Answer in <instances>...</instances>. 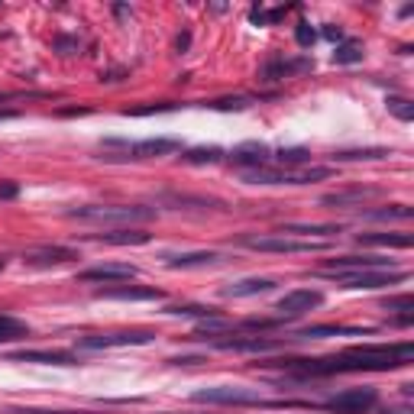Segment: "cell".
<instances>
[{"label":"cell","instance_id":"cell-24","mask_svg":"<svg viewBox=\"0 0 414 414\" xmlns=\"http://www.w3.org/2000/svg\"><path fill=\"white\" fill-rule=\"evenodd\" d=\"M272 159L278 162V169L292 172V169H298V165H304V162H311V153H307V149H301V146H292V149H278Z\"/></svg>","mask_w":414,"mask_h":414},{"label":"cell","instance_id":"cell-11","mask_svg":"<svg viewBox=\"0 0 414 414\" xmlns=\"http://www.w3.org/2000/svg\"><path fill=\"white\" fill-rule=\"evenodd\" d=\"M126 149V159H155V155H169L178 153L182 143L172 136H159V139H143V143H120Z\"/></svg>","mask_w":414,"mask_h":414},{"label":"cell","instance_id":"cell-34","mask_svg":"<svg viewBox=\"0 0 414 414\" xmlns=\"http://www.w3.org/2000/svg\"><path fill=\"white\" fill-rule=\"evenodd\" d=\"M253 104V97H223V100H214L211 107L214 110H243Z\"/></svg>","mask_w":414,"mask_h":414},{"label":"cell","instance_id":"cell-16","mask_svg":"<svg viewBox=\"0 0 414 414\" xmlns=\"http://www.w3.org/2000/svg\"><path fill=\"white\" fill-rule=\"evenodd\" d=\"M372 333V327H343V324H317V327H304L295 337L298 340H321V337H362Z\"/></svg>","mask_w":414,"mask_h":414},{"label":"cell","instance_id":"cell-15","mask_svg":"<svg viewBox=\"0 0 414 414\" xmlns=\"http://www.w3.org/2000/svg\"><path fill=\"white\" fill-rule=\"evenodd\" d=\"M214 346L217 350H237V353H266V350H276L282 343L268 337H223L214 340Z\"/></svg>","mask_w":414,"mask_h":414},{"label":"cell","instance_id":"cell-32","mask_svg":"<svg viewBox=\"0 0 414 414\" xmlns=\"http://www.w3.org/2000/svg\"><path fill=\"white\" fill-rule=\"evenodd\" d=\"M389 114H395L398 120L411 123L414 120V104L411 100H405V97H389Z\"/></svg>","mask_w":414,"mask_h":414},{"label":"cell","instance_id":"cell-22","mask_svg":"<svg viewBox=\"0 0 414 414\" xmlns=\"http://www.w3.org/2000/svg\"><path fill=\"white\" fill-rule=\"evenodd\" d=\"M376 188H350V191H337V194H324V204L330 207H343V204H362L366 198H376Z\"/></svg>","mask_w":414,"mask_h":414},{"label":"cell","instance_id":"cell-43","mask_svg":"<svg viewBox=\"0 0 414 414\" xmlns=\"http://www.w3.org/2000/svg\"><path fill=\"white\" fill-rule=\"evenodd\" d=\"M288 10H292V7H276V10H268V13H266V23H278V20H282Z\"/></svg>","mask_w":414,"mask_h":414},{"label":"cell","instance_id":"cell-42","mask_svg":"<svg viewBox=\"0 0 414 414\" xmlns=\"http://www.w3.org/2000/svg\"><path fill=\"white\" fill-rule=\"evenodd\" d=\"M324 36H327L330 42H343V30H340V26H324Z\"/></svg>","mask_w":414,"mask_h":414},{"label":"cell","instance_id":"cell-2","mask_svg":"<svg viewBox=\"0 0 414 414\" xmlns=\"http://www.w3.org/2000/svg\"><path fill=\"white\" fill-rule=\"evenodd\" d=\"M194 405H266L256 389H243V385H214V389H198L191 395Z\"/></svg>","mask_w":414,"mask_h":414},{"label":"cell","instance_id":"cell-40","mask_svg":"<svg viewBox=\"0 0 414 414\" xmlns=\"http://www.w3.org/2000/svg\"><path fill=\"white\" fill-rule=\"evenodd\" d=\"M13 414H91V411H39V408H20Z\"/></svg>","mask_w":414,"mask_h":414},{"label":"cell","instance_id":"cell-4","mask_svg":"<svg viewBox=\"0 0 414 414\" xmlns=\"http://www.w3.org/2000/svg\"><path fill=\"white\" fill-rule=\"evenodd\" d=\"M153 330H114V333H88L78 337V350H114V346H143L153 343Z\"/></svg>","mask_w":414,"mask_h":414},{"label":"cell","instance_id":"cell-37","mask_svg":"<svg viewBox=\"0 0 414 414\" xmlns=\"http://www.w3.org/2000/svg\"><path fill=\"white\" fill-rule=\"evenodd\" d=\"M55 49H59L61 55H71V52H78V39L75 36H55Z\"/></svg>","mask_w":414,"mask_h":414},{"label":"cell","instance_id":"cell-31","mask_svg":"<svg viewBox=\"0 0 414 414\" xmlns=\"http://www.w3.org/2000/svg\"><path fill=\"white\" fill-rule=\"evenodd\" d=\"M162 201H165V204H175V207H182V204L217 207V204H220V201H214V198H191V194H162Z\"/></svg>","mask_w":414,"mask_h":414},{"label":"cell","instance_id":"cell-6","mask_svg":"<svg viewBox=\"0 0 414 414\" xmlns=\"http://www.w3.org/2000/svg\"><path fill=\"white\" fill-rule=\"evenodd\" d=\"M376 401H379V391L366 385V389L340 391V395L324 401V408H327V411H337V414H362V411H369V408H376Z\"/></svg>","mask_w":414,"mask_h":414},{"label":"cell","instance_id":"cell-8","mask_svg":"<svg viewBox=\"0 0 414 414\" xmlns=\"http://www.w3.org/2000/svg\"><path fill=\"white\" fill-rule=\"evenodd\" d=\"M324 304V295L321 292H311V288H295V292L282 295L276 301V311L278 317H301L307 311H314V307Z\"/></svg>","mask_w":414,"mask_h":414},{"label":"cell","instance_id":"cell-1","mask_svg":"<svg viewBox=\"0 0 414 414\" xmlns=\"http://www.w3.org/2000/svg\"><path fill=\"white\" fill-rule=\"evenodd\" d=\"M69 217L75 220H91V223H146L155 217L153 207H139V204H88L69 211Z\"/></svg>","mask_w":414,"mask_h":414},{"label":"cell","instance_id":"cell-33","mask_svg":"<svg viewBox=\"0 0 414 414\" xmlns=\"http://www.w3.org/2000/svg\"><path fill=\"white\" fill-rule=\"evenodd\" d=\"M314 39H317V32H314V26L307 23V20H301V23L295 26V42H298L301 49H311L314 46Z\"/></svg>","mask_w":414,"mask_h":414},{"label":"cell","instance_id":"cell-20","mask_svg":"<svg viewBox=\"0 0 414 414\" xmlns=\"http://www.w3.org/2000/svg\"><path fill=\"white\" fill-rule=\"evenodd\" d=\"M91 239L97 243H110V246H143L149 243V233L146 230H130V227H123V230H110V233H94Z\"/></svg>","mask_w":414,"mask_h":414},{"label":"cell","instance_id":"cell-30","mask_svg":"<svg viewBox=\"0 0 414 414\" xmlns=\"http://www.w3.org/2000/svg\"><path fill=\"white\" fill-rule=\"evenodd\" d=\"M165 314H175V317H198V321H214L217 311H214V307H201V304H184V307H165Z\"/></svg>","mask_w":414,"mask_h":414},{"label":"cell","instance_id":"cell-18","mask_svg":"<svg viewBox=\"0 0 414 414\" xmlns=\"http://www.w3.org/2000/svg\"><path fill=\"white\" fill-rule=\"evenodd\" d=\"M276 278H239V282L223 288V298H253V295H266L276 288Z\"/></svg>","mask_w":414,"mask_h":414},{"label":"cell","instance_id":"cell-25","mask_svg":"<svg viewBox=\"0 0 414 414\" xmlns=\"http://www.w3.org/2000/svg\"><path fill=\"white\" fill-rule=\"evenodd\" d=\"M30 337V327L23 321H16L10 314H0V343H10V340H26Z\"/></svg>","mask_w":414,"mask_h":414},{"label":"cell","instance_id":"cell-3","mask_svg":"<svg viewBox=\"0 0 414 414\" xmlns=\"http://www.w3.org/2000/svg\"><path fill=\"white\" fill-rule=\"evenodd\" d=\"M321 276H330L340 288H353V292H372V288H389V285H398L408 278V272H398V268H391V272H321Z\"/></svg>","mask_w":414,"mask_h":414},{"label":"cell","instance_id":"cell-5","mask_svg":"<svg viewBox=\"0 0 414 414\" xmlns=\"http://www.w3.org/2000/svg\"><path fill=\"white\" fill-rule=\"evenodd\" d=\"M256 253H321L327 249V239H292V237H246L243 239Z\"/></svg>","mask_w":414,"mask_h":414},{"label":"cell","instance_id":"cell-35","mask_svg":"<svg viewBox=\"0 0 414 414\" xmlns=\"http://www.w3.org/2000/svg\"><path fill=\"white\" fill-rule=\"evenodd\" d=\"M389 311H405V314H414V298L411 295H398V298H389L385 301Z\"/></svg>","mask_w":414,"mask_h":414},{"label":"cell","instance_id":"cell-41","mask_svg":"<svg viewBox=\"0 0 414 414\" xmlns=\"http://www.w3.org/2000/svg\"><path fill=\"white\" fill-rule=\"evenodd\" d=\"M188 46H191V32H178V36H175V49H178V52H188Z\"/></svg>","mask_w":414,"mask_h":414},{"label":"cell","instance_id":"cell-29","mask_svg":"<svg viewBox=\"0 0 414 414\" xmlns=\"http://www.w3.org/2000/svg\"><path fill=\"white\" fill-rule=\"evenodd\" d=\"M362 55H366V49H362V42H340L337 52H333V61L337 65H356V61H362Z\"/></svg>","mask_w":414,"mask_h":414},{"label":"cell","instance_id":"cell-7","mask_svg":"<svg viewBox=\"0 0 414 414\" xmlns=\"http://www.w3.org/2000/svg\"><path fill=\"white\" fill-rule=\"evenodd\" d=\"M395 259H382V256H337L324 266V272H391Z\"/></svg>","mask_w":414,"mask_h":414},{"label":"cell","instance_id":"cell-44","mask_svg":"<svg viewBox=\"0 0 414 414\" xmlns=\"http://www.w3.org/2000/svg\"><path fill=\"white\" fill-rule=\"evenodd\" d=\"M4 266H7V259H4V256H0V272H4Z\"/></svg>","mask_w":414,"mask_h":414},{"label":"cell","instance_id":"cell-23","mask_svg":"<svg viewBox=\"0 0 414 414\" xmlns=\"http://www.w3.org/2000/svg\"><path fill=\"white\" fill-rule=\"evenodd\" d=\"M411 207L408 204H391V207H379V211H362L366 220H382V223H391V220H411Z\"/></svg>","mask_w":414,"mask_h":414},{"label":"cell","instance_id":"cell-14","mask_svg":"<svg viewBox=\"0 0 414 414\" xmlns=\"http://www.w3.org/2000/svg\"><path fill=\"white\" fill-rule=\"evenodd\" d=\"M81 282H110V285H120V282H130L136 278V266H120V262H107V266H94L81 272Z\"/></svg>","mask_w":414,"mask_h":414},{"label":"cell","instance_id":"cell-19","mask_svg":"<svg viewBox=\"0 0 414 414\" xmlns=\"http://www.w3.org/2000/svg\"><path fill=\"white\" fill-rule=\"evenodd\" d=\"M360 246H385V249H411L414 237L411 233H360Z\"/></svg>","mask_w":414,"mask_h":414},{"label":"cell","instance_id":"cell-21","mask_svg":"<svg viewBox=\"0 0 414 414\" xmlns=\"http://www.w3.org/2000/svg\"><path fill=\"white\" fill-rule=\"evenodd\" d=\"M223 256L214 249H201V253H182V256H169L172 268H198V266H217Z\"/></svg>","mask_w":414,"mask_h":414},{"label":"cell","instance_id":"cell-28","mask_svg":"<svg viewBox=\"0 0 414 414\" xmlns=\"http://www.w3.org/2000/svg\"><path fill=\"white\" fill-rule=\"evenodd\" d=\"M389 149L372 146V149H340L333 153V162H369V159H385Z\"/></svg>","mask_w":414,"mask_h":414},{"label":"cell","instance_id":"cell-36","mask_svg":"<svg viewBox=\"0 0 414 414\" xmlns=\"http://www.w3.org/2000/svg\"><path fill=\"white\" fill-rule=\"evenodd\" d=\"M165 110H175V104H153V107H133V110H126V117H149V114H165Z\"/></svg>","mask_w":414,"mask_h":414},{"label":"cell","instance_id":"cell-38","mask_svg":"<svg viewBox=\"0 0 414 414\" xmlns=\"http://www.w3.org/2000/svg\"><path fill=\"white\" fill-rule=\"evenodd\" d=\"M20 194V184L16 182H0V201H13Z\"/></svg>","mask_w":414,"mask_h":414},{"label":"cell","instance_id":"cell-26","mask_svg":"<svg viewBox=\"0 0 414 414\" xmlns=\"http://www.w3.org/2000/svg\"><path fill=\"white\" fill-rule=\"evenodd\" d=\"M282 233H307V237H337V223H288L282 227Z\"/></svg>","mask_w":414,"mask_h":414},{"label":"cell","instance_id":"cell-17","mask_svg":"<svg viewBox=\"0 0 414 414\" xmlns=\"http://www.w3.org/2000/svg\"><path fill=\"white\" fill-rule=\"evenodd\" d=\"M97 298H110V301H162L165 295L159 288H139V285H117V288H104L97 292Z\"/></svg>","mask_w":414,"mask_h":414},{"label":"cell","instance_id":"cell-39","mask_svg":"<svg viewBox=\"0 0 414 414\" xmlns=\"http://www.w3.org/2000/svg\"><path fill=\"white\" fill-rule=\"evenodd\" d=\"M249 23H256V26H266V10H262V4H256V7L249 10Z\"/></svg>","mask_w":414,"mask_h":414},{"label":"cell","instance_id":"cell-12","mask_svg":"<svg viewBox=\"0 0 414 414\" xmlns=\"http://www.w3.org/2000/svg\"><path fill=\"white\" fill-rule=\"evenodd\" d=\"M78 259V253L71 249V246H36V249H26L23 253V262L26 266H61V262H71Z\"/></svg>","mask_w":414,"mask_h":414},{"label":"cell","instance_id":"cell-9","mask_svg":"<svg viewBox=\"0 0 414 414\" xmlns=\"http://www.w3.org/2000/svg\"><path fill=\"white\" fill-rule=\"evenodd\" d=\"M230 159H233V165H239V169H246V172H253V169H262V165H268V162H272V149H268L266 143H259V139H249V143L233 146Z\"/></svg>","mask_w":414,"mask_h":414},{"label":"cell","instance_id":"cell-27","mask_svg":"<svg viewBox=\"0 0 414 414\" xmlns=\"http://www.w3.org/2000/svg\"><path fill=\"white\" fill-rule=\"evenodd\" d=\"M188 165H214V162L223 159V149L220 146H198V149H188L182 155Z\"/></svg>","mask_w":414,"mask_h":414},{"label":"cell","instance_id":"cell-13","mask_svg":"<svg viewBox=\"0 0 414 414\" xmlns=\"http://www.w3.org/2000/svg\"><path fill=\"white\" fill-rule=\"evenodd\" d=\"M10 362H42V366H78L75 353H65V350H20V353H10Z\"/></svg>","mask_w":414,"mask_h":414},{"label":"cell","instance_id":"cell-10","mask_svg":"<svg viewBox=\"0 0 414 414\" xmlns=\"http://www.w3.org/2000/svg\"><path fill=\"white\" fill-rule=\"evenodd\" d=\"M301 71H314V59H285L276 55L262 65V81H282V78L301 75Z\"/></svg>","mask_w":414,"mask_h":414}]
</instances>
